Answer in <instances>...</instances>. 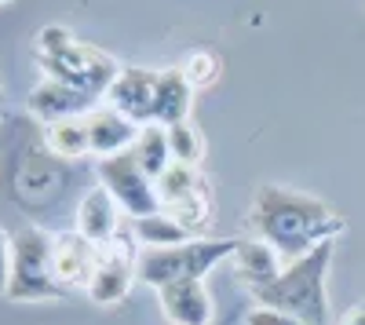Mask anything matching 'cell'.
Masks as SVG:
<instances>
[{"instance_id": "23", "label": "cell", "mask_w": 365, "mask_h": 325, "mask_svg": "<svg viewBox=\"0 0 365 325\" xmlns=\"http://www.w3.org/2000/svg\"><path fill=\"white\" fill-rule=\"evenodd\" d=\"M245 325H303V321H296V318H289V314H282V311L252 307V311L245 314Z\"/></svg>"}, {"instance_id": "19", "label": "cell", "mask_w": 365, "mask_h": 325, "mask_svg": "<svg viewBox=\"0 0 365 325\" xmlns=\"http://www.w3.org/2000/svg\"><path fill=\"white\" fill-rule=\"evenodd\" d=\"M168 150H172V165H187V168H197L201 158H205V139L201 132L190 125V121H179V125H168Z\"/></svg>"}, {"instance_id": "27", "label": "cell", "mask_w": 365, "mask_h": 325, "mask_svg": "<svg viewBox=\"0 0 365 325\" xmlns=\"http://www.w3.org/2000/svg\"><path fill=\"white\" fill-rule=\"evenodd\" d=\"M4 4H11V0H0V8H4Z\"/></svg>"}, {"instance_id": "24", "label": "cell", "mask_w": 365, "mask_h": 325, "mask_svg": "<svg viewBox=\"0 0 365 325\" xmlns=\"http://www.w3.org/2000/svg\"><path fill=\"white\" fill-rule=\"evenodd\" d=\"M11 285V234L0 230V296H8Z\"/></svg>"}, {"instance_id": "18", "label": "cell", "mask_w": 365, "mask_h": 325, "mask_svg": "<svg viewBox=\"0 0 365 325\" xmlns=\"http://www.w3.org/2000/svg\"><path fill=\"white\" fill-rule=\"evenodd\" d=\"M132 238L143 245V249H172V245H182L190 242L194 234L182 227L175 216H168L165 209L146 216V220H132Z\"/></svg>"}, {"instance_id": "3", "label": "cell", "mask_w": 365, "mask_h": 325, "mask_svg": "<svg viewBox=\"0 0 365 325\" xmlns=\"http://www.w3.org/2000/svg\"><path fill=\"white\" fill-rule=\"evenodd\" d=\"M37 58L44 66V77L70 84L77 92L99 99L106 96V88L113 84V77L120 73V63L113 55L81 44L66 26H44L37 33Z\"/></svg>"}, {"instance_id": "21", "label": "cell", "mask_w": 365, "mask_h": 325, "mask_svg": "<svg viewBox=\"0 0 365 325\" xmlns=\"http://www.w3.org/2000/svg\"><path fill=\"white\" fill-rule=\"evenodd\" d=\"M168 216H175L182 227H187L194 238L205 230V223L212 220V197H208V187H201V190H194L190 197H182V201H175L172 209H165Z\"/></svg>"}, {"instance_id": "17", "label": "cell", "mask_w": 365, "mask_h": 325, "mask_svg": "<svg viewBox=\"0 0 365 325\" xmlns=\"http://www.w3.org/2000/svg\"><path fill=\"white\" fill-rule=\"evenodd\" d=\"M132 158L139 161V168L150 175V180H161L172 165V150H168V132L165 125H143L135 143H132Z\"/></svg>"}, {"instance_id": "9", "label": "cell", "mask_w": 365, "mask_h": 325, "mask_svg": "<svg viewBox=\"0 0 365 325\" xmlns=\"http://www.w3.org/2000/svg\"><path fill=\"white\" fill-rule=\"evenodd\" d=\"M96 259H99V249L91 242H84L77 230L55 234V242H51V271H55V282L63 285V292H73V289L88 292Z\"/></svg>"}, {"instance_id": "14", "label": "cell", "mask_w": 365, "mask_h": 325, "mask_svg": "<svg viewBox=\"0 0 365 325\" xmlns=\"http://www.w3.org/2000/svg\"><path fill=\"white\" fill-rule=\"evenodd\" d=\"M190 106H194V88L190 81L182 77L179 66L172 70H161L158 73V88H154V125H179L190 117Z\"/></svg>"}, {"instance_id": "7", "label": "cell", "mask_w": 365, "mask_h": 325, "mask_svg": "<svg viewBox=\"0 0 365 325\" xmlns=\"http://www.w3.org/2000/svg\"><path fill=\"white\" fill-rule=\"evenodd\" d=\"M135 267H139V249H135V242L125 238V234H117L110 245L99 249L96 271H91V282H88V300H96V304H103V307L125 300L128 289L139 282Z\"/></svg>"}, {"instance_id": "12", "label": "cell", "mask_w": 365, "mask_h": 325, "mask_svg": "<svg viewBox=\"0 0 365 325\" xmlns=\"http://www.w3.org/2000/svg\"><path fill=\"white\" fill-rule=\"evenodd\" d=\"M158 304L168 325H208L212 321V296L205 282H172L158 289Z\"/></svg>"}, {"instance_id": "15", "label": "cell", "mask_w": 365, "mask_h": 325, "mask_svg": "<svg viewBox=\"0 0 365 325\" xmlns=\"http://www.w3.org/2000/svg\"><path fill=\"white\" fill-rule=\"evenodd\" d=\"M234 271H237V278L245 282L249 289H256V285H267V282H274L282 274V256L274 252L263 238H249V242H237V249H234Z\"/></svg>"}, {"instance_id": "16", "label": "cell", "mask_w": 365, "mask_h": 325, "mask_svg": "<svg viewBox=\"0 0 365 325\" xmlns=\"http://www.w3.org/2000/svg\"><path fill=\"white\" fill-rule=\"evenodd\" d=\"M41 143L44 150L63 158V161H73V158H84L88 154V125L84 117H66V121H48L41 128Z\"/></svg>"}, {"instance_id": "2", "label": "cell", "mask_w": 365, "mask_h": 325, "mask_svg": "<svg viewBox=\"0 0 365 325\" xmlns=\"http://www.w3.org/2000/svg\"><path fill=\"white\" fill-rule=\"evenodd\" d=\"M332 252H336V242H325L318 249H311L307 256H299L292 263H285L282 274L249 289L256 307L267 311H282L303 325H329V267H332Z\"/></svg>"}, {"instance_id": "4", "label": "cell", "mask_w": 365, "mask_h": 325, "mask_svg": "<svg viewBox=\"0 0 365 325\" xmlns=\"http://www.w3.org/2000/svg\"><path fill=\"white\" fill-rule=\"evenodd\" d=\"M237 238H190L172 249H139V282L161 289L172 282H205L223 259H230Z\"/></svg>"}, {"instance_id": "1", "label": "cell", "mask_w": 365, "mask_h": 325, "mask_svg": "<svg viewBox=\"0 0 365 325\" xmlns=\"http://www.w3.org/2000/svg\"><path fill=\"white\" fill-rule=\"evenodd\" d=\"M249 223L256 230V238H263L285 263L307 256L311 249L325 242H336L347 230V220L329 201L314 194L274 187V183L256 187Z\"/></svg>"}, {"instance_id": "22", "label": "cell", "mask_w": 365, "mask_h": 325, "mask_svg": "<svg viewBox=\"0 0 365 325\" xmlns=\"http://www.w3.org/2000/svg\"><path fill=\"white\" fill-rule=\"evenodd\" d=\"M179 70H182V77L190 81V88H208L212 81L220 77V58L212 51H190L179 63Z\"/></svg>"}, {"instance_id": "26", "label": "cell", "mask_w": 365, "mask_h": 325, "mask_svg": "<svg viewBox=\"0 0 365 325\" xmlns=\"http://www.w3.org/2000/svg\"><path fill=\"white\" fill-rule=\"evenodd\" d=\"M0 110H4V88H0Z\"/></svg>"}, {"instance_id": "8", "label": "cell", "mask_w": 365, "mask_h": 325, "mask_svg": "<svg viewBox=\"0 0 365 325\" xmlns=\"http://www.w3.org/2000/svg\"><path fill=\"white\" fill-rule=\"evenodd\" d=\"M154 88H158V73L146 66H120V73L113 77V84L106 88V106H113L117 113H125L135 125H154Z\"/></svg>"}, {"instance_id": "6", "label": "cell", "mask_w": 365, "mask_h": 325, "mask_svg": "<svg viewBox=\"0 0 365 325\" xmlns=\"http://www.w3.org/2000/svg\"><path fill=\"white\" fill-rule=\"evenodd\" d=\"M99 172V187L110 190V197L117 201V209L125 212L128 220H146L161 212V197H158V183L139 168V161L132 158V150L103 158L96 165Z\"/></svg>"}, {"instance_id": "10", "label": "cell", "mask_w": 365, "mask_h": 325, "mask_svg": "<svg viewBox=\"0 0 365 325\" xmlns=\"http://www.w3.org/2000/svg\"><path fill=\"white\" fill-rule=\"evenodd\" d=\"M84 125H88V154H96L99 161L132 150V143L143 128L128 121L125 113H117L113 106H96L91 113H84Z\"/></svg>"}, {"instance_id": "25", "label": "cell", "mask_w": 365, "mask_h": 325, "mask_svg": "<svg viewBox=\"0 0 365 325\" xmlns=\"http://www.w3.org/2000/svg\"><path fill=\"white\" fill-rule=\"evenodd\" d=\"M340 325H365V300L361 304H354L347 314H344V321Z\"/></svg>"}, {"instance_id": "5", "label": "cell", "mask_w": 365, "mask_h": 325, "mask_svg": "<svg viewBox=\"0 0 365 325\" xmlns=\"http://www.w3.org/2000/svg\"><path fill=\"white\" fill-rule=\"evenodd\" d=\"M51 242L55 234L41 227H22L11 234V285L8 300H55L66 296L51 271Z\"/></svg>"}, {"instance_id": "11", "label": "cell", "mask_w": 365, "mask_h": 325, "mask_svg": "<svg viewBox=\"0 0 365 325\" xmlns=\"http://www.w3.org/2000/svg\"><path fill=\"white\" fill-rule=\"evenodd\" d=\"M120 216L125 212L117 209V201L110 197V190L106 187H91L81 197V205H77V234L84 242H91L96 249H103L120 234Z\"/></svg>"}, {"instance_id": "20", "label": "cell", "mask_w": 365, "mask_h": 325, "mask_svg": "<svg viewBox=\"0 0 365 325\" xmlns=\"http://www.w3.org/2000/svg\"><path fill=\"white\" fill-rule=\"evenodd\" d=\"M205 180L197 175V168H187V165H168V172L158 180V197H161V209H172L175 201L190 197L194 190H201Z\"/></svg>"}, {"instance_id": "13", "label": "cell", "mask_w": 365, "mask_h": 325, "mask_svg": "<svg viewBox=\"0 0 365 325\" xmlns=\"http://www.w3.org/2000/svg\"><path fill=\"white\" fill-rule=\"evenodd\" d=\"M29 110H34L41 121H66V117H84L96 110V99L77 92V88L70 84H58L51 77H44L37 88H34V96H29Z\"/></svg>"}]
</instances>
